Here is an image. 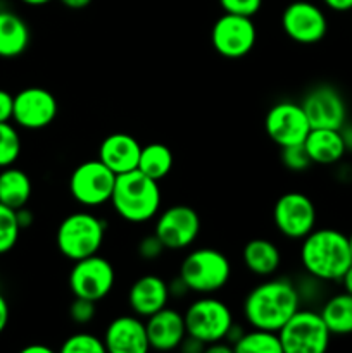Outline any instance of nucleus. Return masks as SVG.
<instances>
[{
	"instance_id": "31",
	"label": "nucleus",
	"mask_w": 352,
	"mask_h": 353,
	"mask_svg": "<svg viewBox=\"0 0 352 353\" xmlns=\"http://www.w3.org/2000/svg\"><path fill=\"white\" fill-rule=\"evenodd\" d=\"M280 159H282V164L293 172H304L313 165L304 143L280 147Z\"/></svg>"
},
{
	"instance_id": "24",
	"label": "nucleus",
	"mask_w": 352,
	"mask_h": 353,
	"mask_svg": "<svg viewBox=\"0 0 352 353\" xmlns=\"http://www.w3.org/2000/svg\"><path fill=\"white\" fill-rule=\"evenodd\" d=\"M31 179L21 169L3 168L0 172V203L17 210L21 207H26L31 199Z\"/></svg>"
},
{
	"instance_id": "47",
	"label": "nucleus",
	"mask_w": 352,
	"mask_h": 353,
	"mask_svg": "<svg viewBox=\"0 0 352 353\" xmlns=\"http://www.w3.org/2000/svg\"><path fill=\"white\" fill-rule=\"evenodd\" d=\"M349 247H351V255H352V233L349 234Z\"/></svg>"
},
{
	"instance_id": "5",
	"label": "nucleus",
	"mask_w": 352,
	"mask_h": 353,
	"mask_svg": "<svg viewBox=\"0 0 352 353\" xmlns=\"http://www.w3.org/2000/svg\"><path fill=\"white\" fill-rule=\"evenodd\" d=\"M231 262L217 248H195L179 264L178 276L192 293L213 295L221 292L231 279Z\"/></svg>"
},
{
	"instance_id": "10",
	"label": "nucleus",
	"mask_w": 352,
	"mask_h": 353,
	"mask_svg": "<svg viewBox=\"0 0 352 353\" xmlns=\"http://www.w3.org/2000/svg\"><path fill=\"white\" fill-rule=\"evenodd\" d=\"M317 210L311 196L302 192H286L273 205V223L282 236L302 240L316 228Z\"/></svg>"
},
{
	"instance_id": "46",
	"label": "nucleus",
	"mask_w": 352,
	"mask_h": 353,
	"mask_svg": "<svg viewBox=\"0 0 352 353\" xmlns=\"http://www.w3.org/2000/svg\"><path fill=\"white\" fill-rule=\"evenodd\" d=\"M21 2H24V3H28V6H45V3H48V2H52V0H21Z\"/></svg>"
},
{
	"instance_id": "38",
	"label": "nucleus",
	"mask_w": 352,
	"mask_h": 353,
	"mask_svg": "<svg viewBox=\"0 0 352 353\" xmlns=\"http://www.w3.org/2000/svg\"><path fill=\"white\" fill-rule=\"evenodd\" d=\"M323 3L333 12H349V10H352V0H323Z\"/></svg>"
},
{
	"instance_id": "29",
	"label": "nucleus",
	"mask_w": 352,
	"mask_h": 353,
	"mask_svg": "<svg viewBox=\"0 0 352 353\" xmlns=\"http://www.w3.org/2000/svg\"><path fill=\"white\" fill-rule=\"evenodd\" d=\"M19 233L21 226L17 223L16 210L0 203V255L16 247Z\"/></svg>"
},
{
	"instance_id": "44",
	"label": "nucleus",
	"mask_w": 352,
	"mask_h": 353,
	"mask_svg": "<svg viewBox=\"0 0 352 353\" xmlns=\"http://www.w3.org/2000/svg\"><path fill=\"white\" fill-rule=\"evenodd\" d=\"M340 283H342V286H344V292L351 293V295H352V265L347 269V272L342 276Z\"/></svg>"
},
{
	"instance_id": "16",
	"label": "nucleus",
	"mask_w": 352,
	"mask_h": 353,
	"mask_svg": "<svg viewBox=\"0 0 352 353\" xmlns=\"http://www.w3.org/2000/svg\"><path fill=\"white\" fill-rule=\"evenodd\" d=\"M311 128H330L342 130L347 123V105L337 88L330 85L314 86L300 102Z\"/></svg>"
},
{
	"instance_id": "14",
	"label": "nucleus",
	"mask_w": 352,
	"mask_h": 353,
	"mask_svg": "<svg viewBox=\"0 0 352 353\" xmlns=\"http://www.w3.org/2000/svg\"><path fill=\"white\" fill-rule=\"evenodd\" d=\"M313 130L302 105L290 100L275 103L264 117V131L278 147L304 143Z\"/></svg>"
},
{
	"instance_id": "43",
	"label": "nucleus",
	"mask_w": 352,
	"mask_h": 353,
	"mask_svg": "<svg viewBox=\"0 0 352 353\" xmlns=\"http://www.w3.org/2000/svg\"><path fill=\"white\" fill-rule=\"evenodd\" d=\"M340 133H342V138H344V143H345V148H347V152H352V124L345 123L344 126H342Z\"/></svg>"
},
{
	"instance_id": "7",
	"label": "nucleus",
	"mask_w": 352,
	"mask_h": 353,
	"mask_svg": "<svg viewBox=\"0 0 352 353\" xmlns=\"http://www.w3.org/2000/svg\"><path fill=\"white\" fill-rule=\"evenodd\" d=\"M283 353H323L328 350L331 333L320 312L299 309L278 331Z\"/></svg>"
},
{
	"instance_id": "39",
	"label": "nucleus",
	"mask_w": 352,
	"mask_h": 353,
	"mask_svg": "<svg viewBox=\"0 0 352 353\" xmlns=\"http://www.w3.org/2000/svg\"><path fill=\"white\" fill-rule=\"evenodd\" d=\"M16 216H17V223H19L21 230H26L33 224V212H31L28 207H21V209L16 210Z\"/></svg>"
},
{
	"instance_id": "32",
	"label": "nucleus",
	"mask_w": 352,
	"mask_h": 353,
	"mask_svg": "<svg viewBox=\"0 0 352 353\" xmlns=\"http://www.w3.org/2000/svg\"><path fill=\"white\" fill-rule=\"evenodd\" d=\"M97 316V302L88 299H79V296H75V300L69 305V317L75 324H79V326H85V324H90Z\"/></svg>"
},
{
	"instance_id": "22",
	"label": "nucleus",
	"mask_w": 352,
	"mask_h": 353,
	"mask_svg": "<svg viewBox=\"0 0 352 353\" xmlns=\"http://www.w3.org/2000/svg\"><path fill=\"white\" fill-rule=\"evenodd\" d=\"M307 154L313 164L335 165L347 154L340 130L330 128H313L304 140Z\"/></svg>"
},
{
	"instance_id": "11",
	"label": "nucleus",
	"mask_w": 352,
	"mask_h": 353,
	"mask_svg": "<svg viewBox=\"0 0 352 353\" xmlns=\"http://www.w3.org/2000/svg\"><path fill=\"white\" fill-rule=\"evenodd\" d=\"M257 30L252 17L228 14L217 17L211 30V43L224 59H242L254 48Z\"/></svg>"
},
{
	"instance_id": "45",
	"label": "nucleus",
	"mask_w": 352,
	"mask_h": 353,
	"mask_svg": "<svg viewBox=\"0 0 352 353\" xmlns=\"http://www.w3.org/2000/svg\"><path fill=\"white\" fill-rule=\"evenodd\" d=\"M23 353H52V348L45 347V345H28L23 348Z\"/></svg>"
},
{
	"instance_id": "23",
	"label": "nucleus",
	"mask_w": 352,
	"mask_h": 353,
	"mask_svg": "<svg viewBox=\"0 0 352 353\" xmlns=\"http://www.w3.org/2000/svg\"><path fill=\"white\" fill-rule=\"evenodd\" d=\"M30 45V28L17 14L0 12V57L12 59L23 54Z\"/></svg>"
},
{
	"instance_id": "3",
	"label": "nucleus",
	"mask_w": 352,
	"mask_h": 353,
	"mask_svg": "<svg viewBox=\"0 0 352 353\" xmlns=\"http://www.w3.org/2000/svg\"><path fill=\"white\" fill-rule=\"evenodd\" d=\"M162 192L159 181L133 169L116 176L110 205L117 216L131 224H145L161 212Z\"/></svg>"
},
{
	"instance_id": "40",
	"label": "nucleus",
	"mask_w": 352,
	"mask_h": 353,
	"mask_svg": "<svg viewBox=\"0 0 352 353\" xmlns=\"http://www.w3.org/2000/svg\"><path fill=\"white\" fill-rule=\"evenodd\" d=\"M204 352L206 353H231L233 352V347H231V343H228L226 340H221V341H216V343L206 345Z\"/></svg>"
},
{
	"instance_id": "2",
	"label": "nucleus",
	"mask_w": 352,
	"mask_h": 353,
	"mask_svg": "<svg viewBox=\"0 0 352 353\" xmlns=\"http://www.w3.org/2000/svg\"><path fill=\"white\" fill-rule=\"evenodd\" d=\"M300 241V264L316 281H340L352 265L349 236L335 228H314Z\"/></svg>"
},
{
	"instance_id": "8",
	"label": "nucleus",
	"mask_w": 352,
	"mask_h": 353,
	"mask_svg": "<svg viewBox=\"0 0 352 353\" xmlns=\"http://www.w3.org/2000/svg\"><path fill=\"white\" fill-rule=\"evenodd\" d=\"M116 176L99 159L85 161L76 165L69 176V193L79 205L100 207L110 202Z\"/></svg>"
},
{
	"instance_id": "28",
	"label": "nucleus",
	"mask_w": 352,
	"mask_h": 353,
	"mask_svg": "<svg viewBox=\"0 0 352 353\" xmlns=\"http://www.w3.org/2000/svg\"><path fill=\"white\" fill-rule=\"evenodd\" d=\"M21 155V137L9 123H0V169L9 168Z\"/></svg>"
},
{
	"instance_id": "9",
	"label": "nucleus",
	"mask_w": 352,
	"mask_h": 353,
	"mask_svg": "<svg viewBox=\"0 0 352 353\" xmlns=\"http://www.w3.org/2000/svg\"><path fill=\"white\" fill-rule=\"evenodd\" d=\"M68 283L72 296L100 302L113 292L114 283H116V271L110 261L95 254L79 259L72 264Z\"/></svg>"
},
{
	"instance_id": "19",
	"label": "nucleus",
	"mask_w": 352,
	"mask_h": 353,
	"mask_svg": "<svg viewBox=\"0 0 352 353\" xmlns=\"http://www.w3.org/2000/svg\"><path fill=\"white\" fill-rule=\"evenodd\" d=\"M169 283L157 274L140 276L128 290V305L131 312L144 319L169 305Z\"/></svg>"
},
{
	"instance_id": "37",
	"label": "nucleus",
	"mask_w": 352,
	"mask_h": 353,
	"mask_svg": "<svg viewBox=\"0 0 352 353\" xmlns=\"http://www.w3.org/2000/svg\"><path fill=\"white\" fill-rule=\"evenodd\" d=\"M204 348H206V345H204L202 341L197 340V338L190 336V334H186L185 340H183L182 345H179V350L185 353H200L204 352Z\"/></svg>"
},
{
	"instance_id": "1",
	"label": "nucleus",
	"mask_w": 352,
	"mask_h": 353,
	"mask_svg": "<svg viewBox=\"0 0 352 353\" xmlns=\"http://www.w3.org/2000/svg\"><path fill=\"white\" fill-rule=\"evenodd\" d=\"M300 290L290 279L264 278L245 295L242 312L251 327L280 331L300 309Z\"/></svg>"
},
{
	"instance_id": "13",
	"label": "nucleus",
	"mask_w": 352,
	"mask_h": 353,
	"mask_svg": "<svg viewBox=\"0 0 352 353\" xmlns=\"http://www.w3.org/2000/svg\"><path fill=\"white\" fill-rule=\"evenodd\" d=\"M282 28L286 37L300 45H314L328 33V19L320 6L295 0L282 12Z\"/></svg>"
},
{
	"instance_id": "26",
	"label": "nucleus",
	"mask_w": 352,
	"mask_h": 353,
	"mask_svg": "<svg viewBox=\"0 0 352 353\" xmlns=\"http://www.w3.org/2000/svg\"><path fill=\"white\" fill-rule=\"evenodd\" d=\"M173 165H175V157H173L171 148L166 147L164 143L141 145L137 169L145 176L155 179V181H161L173 171Z\"/></svg>"
},
{
	"instance_id": "25",
	"label": "nucleus",
	"mask_w": 352,
	"mask_h": 353,
	"mask_svg": "<svg viewBox=\"0 0 352 353\" xmlns=\"http://www.w3.org/2000/svg\"><path fill=\"white\" fill-rule=\"evenodd\" d=\"M331 334H352V295L347 292L331 295L320 310Z\"/></svg>"
},
{
	"instance_id": "42",
	"label": "nucleus",
	"mask_w": 352,
	"mask_h": 353,
	"mask_svg": "<svg viewBox=\"0 0 352 353\" xmlns=\"http://www.w3.org/2000/svg\"><path fill=\"white\" fill-rule=\"evenodd\" d=\"M59 2L71 10H81L85 7H88L93 0H59Z\"/></svg>"
},
{
	"instance_id": "30",
	"label": "nucleus",
	"mask_w": 352,
	"mask_h": 353,
	"mask_svg": "<svg viewBox=\"0 0 352 353\" xmlns=\"http://www.w3.org/2000/svg\"><path fill=\"white\" fill-rule=\"evenodd\" d=\"M107 352L106 343L97 334L79 331L71 334L64 340L61 347V353H104Z\"/></svg>"
},
{
	"instance_id": "20",
	"label": "nucleus",
	"mask_w": 352,
	"mask_h": 353,
	"mask_svg": "<svg viewBox=\"0 0 352 353\" xmlns=\"http://www.w3.org/2000/svg\"><path fill=\"white\" fill-rule=\"evenodd\" d=\"M141 145L130 133H110L99 147V161L116 174L130 172L138 168Z\"/></svg>"
},
{
	"instance_id": "4",
	"label": "nucleus",
	"mask_w": 352,
	"mask_h": 353,
	"mask_svg": "<svg viewBox=\"0 0 352 353\" xmlns=\"http://www.w3.org/2000/svg\"><path fill=\"white\" fill-rule=\"evenodd\" d=\"M106 231L104 219L88 210H78L61 221L55 233V245L62 257L76 262L99 254L106 240Z\"/></svg>"
},
{
	"instance_id": "12",
	"label": "nucleus",
	"mask_w": 352,
	"mask_h": 353,
	"mask_svg": "<svg viewBox=\"0 0 352 353\" xmlns=\"http://www.w3.org/2000/svg\"><path fill=\"white\" fill-rule=\"evenodd\" d=\"M154 233L161 238L166 250H185L199 238V212L183 203L168 207L157 214Z\"/></svg>"
},
{
	"instance_id": "27",
	"label": "nucleus",
	"mask_w": 352,
	"mask_h": 353,
	"mask_svg": "<svg viewBox=\"0 0 352 353\" xmlns=\"http://www.w3.org/2000/svg\"><path fill=\"white\" fill-rule=\"evenodd\" d=\"M235 353H283L278 331L251 327L233 343Z\"/></svg>"
},
{
	"instance_id": "34",
	"label": "nucleus",
	"mask_w": 352,
	"mask_h": 353,
	"mask_svg": "<svg viewBox=\"0 0 352 353\" xmlns=\"http://www.w3.org/2000/svg\"><path fill=\"white\" fill-rule=\"evenodd\" d=\"M219 6L228 14L254 17L261 10L262 0H219Z\"/></svg>"
},
{
	"instance_id": "6",
	"label": "nucleus",
	"mask_w": 352,
	"mask_h": 353,
	"mask_svg": "<svg viewBox=\"0 0 352 353\" xmlns=\"http://www.w3.org/2000/svg\"><path fill=\"white\" fill-rule=\"evenodd\" d=\"M183 316H185L186 334L197 338L204 345L226 340L231 326L235 324L233 312L228 303L211 295L193 300L186 307Z\"/></svg>"
},
{
	"instance_id": "35",
	"label": "nucleus",
	"mask_w": 352,
	"mask_h": 353,
	"mask_svg": "<svg viewBox=\"0 0 352 353\" xmlns=\"http://www.w3.org/2000/svg\"><path fill=\"white\" fill-rule=\"evenodd\" d=\"M14 114V95L0 90V123H9Z\"/></svg>"
},
{
	"instance_id": "17",
	"label": "nucleus",
	"mask_w": 352,
	"mask_h": 353,
	"mask_svg": "<svg viewBox=\"0 0 352 353\" xmlns=\"http://www.w3.org/2000/svg\"><path fill=\"white\" fill-rule=\"evenodd\" d=\"M102 340L110 353H145L150 348L145 321L137 314H124L110 321Z\"/></svg>"
},
{
	"instance_id": "18",
	"label": "nucleus",
	"mask_w": 352,
	"mask_h": 353,
	"mask_svg": "<svg viewBox=\"0 0 352 353\" xmlns=\"http://www.w3.org/2000/svg\"><path fill=\"white\" fill-rule=\"evenodd\" d=\"M145 326H147L148 345L159 352L176 350L186 336L185 316L169 305L148 316L145 319Z\"/></svg>"
},
{
	"instance_id": "36",
	"label": "nucleus",
	"mask_w": 352,
	"mask_h": 353,
	"mask_svg": "<svg viewBox=\"0 0 352 353\" xmlns=\"http://www.w3.org/2000/svg\"><path fill=\"white\" fill-rule=\"evenodd\" d=\"M169 293H171V299H183V296H186L192 292H190L188 286L185 285V281L178 276V278H175L169 283Z\"/></svg>"
},
{
	"instance_id": "33",
	"label": "nucleus",
	"mask_w": 352,
	"mask_h": 353,
	"mask_svg": "<svg viewBox=\"0 0 352 353\" xmlns=\"http://www.w3.org/2000/svg\"><path fill=\"white\" fill-rule=\"evenodd\" d=\"M137 252H138V257H140L141 261L154 262L162 257V254L166 252V247L161 241V238H159L155 233H152V234H145V236L138 241Z\"/></svg>"
},
{
	"instance_id": "21",
	"label": "nucleus",
	"mask_w": 352,
	"mask_h": 353,
	"mask_svg": "<svg viewBox=\"0 0 352 353\" xmlns=\"http://www.w3.org/2000/svg\"><path fill=\"white\" fill-rule=\"evenodd\" d=\"M242 262L251 274L257 278H271L282 265V252L278 245L268 238H252L244 245Z\"/></svg>"
},
{
	"instance_id": "41",
	"label": "nucleus",
	"mask_w": 352,
	"mask_h": 353,
	"mask_svg": "<svg viewBox=\"0 0 352 353\" xmlns=\"http://www.w3.org/2000/svg\"><path fill=\"white\" fill-rule=\"evenodd\" d=\"M9 303H7V300L3 299V295L0 293V334L3 333V330L7 327V324H9Z\"/></svg>"
},
{
	"instance_id": "15",
	"label": "nucleus",
	"mask_w": 352,
	"mask_h": 353,
	"mask_svg": "<svg viewBox=\"0 0 352 353\" xmlns=\"http://www.w3.org/2000/svg\"><path fill=\"white\" fill-rule=\"evenodd\" d=\"M57 99L47 88L30 86L14 95L12 119L24 130H43L57 117Z\"/></svg>"
}]
</instances>
